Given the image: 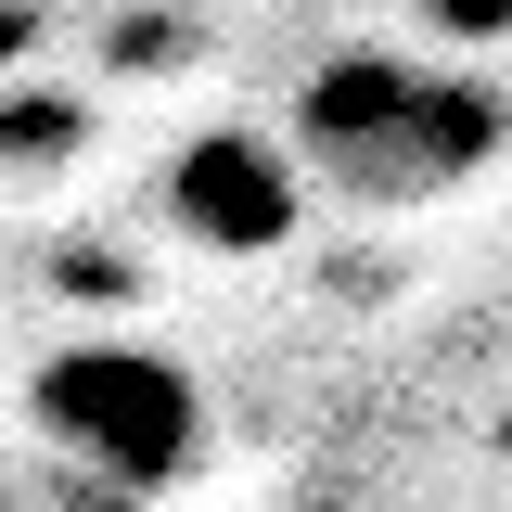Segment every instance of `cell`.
Listing matches in <instances>:
<instances>
[{
    "mask_svg": "<svg viewBox=\"0 0 512 512\" xmlns=\"http://www.w3.org/2000/svg\"><path fill=\"white\" fill-rule=\"evenodd\" d=\"M500 90L423 52H333L295 90V167L346 205H448L461 180L500 167Z\"/></svg>",
    "mask_w": 512,
    "mask_h": 512,
    "instance_id": "1",
    "label": "cell"
},
{
    "mask_svg": "<svg viewBox=\"0 0 512 512\" xmlns=\"http://www.w3.org/2000/svg\"><path fill=\"white\" fill-rule=\"evenodd\" d=\"M39 436L103 487H167L205 448V410H192V372H167L154 346H64L39 359Z\"/></svg>",
    "mask_w": 512,
    "mask_h": 512,
    "instance_id": "2",
    "label": "cell"
},
{
    "mask_svg": "<svg viewBox=\"0 0 512 512\" xmlns=\"http://www.w3.org/2000/svg\"><path fill=\"white\" fill-rule=\"evenodd\" d=\"M167 205H180V231L192 244H218V256H269V244H295V154L282 141H256V128H205L180 167H167Z\"/></svg>",
    "mask_w": 512,
    "mask_h": 512,
    "instance_id": "3",
    "label": "cell"
}]
</instances>
